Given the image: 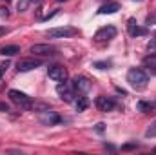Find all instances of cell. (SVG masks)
<instances>
[{
	"instance_id": "cell-10",
	"label": "cell",
	"mask_w": 156,
	"mask_h": 155,
	"mask_svg": "<svg viewBox=\"0 0 156 155\" xmlns=\"http://www.w3.org/2000/svg\"><path fill=\"white\" fill-rule=\"evenodd\" d=\"M40 62L38 59H22V60H18V64H16V70L20 71V73H26V71H31V70H37L40 68Z\"/></svg>"
},
{
	"instance_id": "cell-26",
	"label": "cell",
	"mask_w": 156,
	"mask_h": 155,
	"mask_svg": "<svg viewBox=\"0 0 156 155\" xmlns=\"http://www.w3.org/2000/svg\"><path fill=\"white\" fill-rule=\"evenodd\" d=\"M96 131H104V124H102V122H100V124L96 126Z\"/></svg>"
},
{
	"instance_id": "cell-22",
	"label": "cell",
	"mask_w": 156,
	"mask_h": 155,
	"mask_svg": "<svg viewBox=\"0 0 156 155\" xmlns=\"http://www.w3.org/2000/svg\"><path fill=\"white\" fill-rule=\"evenodd\" d=\"M27 4H29V0H20V2H18V11H26Z\"/></svg>"
},
{
	"instance_id": "cell-5",
	"label": "cell",
	"mask_w": 156,
	"mask_h": 155,
	"mask_svg": "<svg viewBox=\"0 0 156 155\" xmlns=\"http://www.w3.org/2000/svg\"><path fill=\"white\" fill-rule=\"evenodd\" d=\"M29 51L35 55V57H55L56 55V49L49 44H33L29 47Z\"/></svg>"
},
{
	"instance_id": "cell-25",
	"label": "cell",
	"mask_w": 156,
	"mask_h": 155,
	"mask_svg": "<svg viewBox=\"0 0 156 155\" xmlns=\"http://www.w3.org/2000/svg\"><path fill=\"white\" fill-rule=\"evenodd\" d=\"M136 146H138V144H136V142H133V144H125L122 150H131V148H136Z\"/></svg>"
},
{
	"instance_id": "cell-23",
	"label": "cell",
	"mask_w": 156,
	"mask_h": 155,
	"mask_svg": "<svg viewBox=\"0 0 156 155\" xmlns=\"http://www.w3.org/2000/svg\"><path fill=\"white\" fill-rule=\"evenodd\" d=\"M7 68H9V64H7V62H5V64H0V78H2V75H4V71H5Z\"/></svg>"
},
{
	"instance_id": "cell-1",
	"label": "cell",
	"mask_w": 156,
	"mask_h": 155,
	"mask_svg": "<svg viewBox=\"0 0 156 155\" xmlns=\"http://www.w3.org/2000/svg\"><path fill=\"white\" fill-rule=\"evenodd\" d=\"M127 82H129V86L134 88V89H144V88L147 86V82H149V77H147V73H145L144 70H140V68H131V70L127 71Z\"/></svg>"
},
{
	"instance_id": "cell-19",
	"label": "cell",
	"mask_w": 156,
	"mask_h": 155,
	"mask_svg": "<svg viewBox=\"0 0 156 155\" xmlns=\"http://www.w3.org/2000/svg\"><path fill=\"white\" fill-rule=\"evenodd\" d=\"M94 68H98V70H109L111 68V62L107 60V62H94Z\"/></svg>"
},
{
	"instance_id": "cell-29",
	"label": "cell",
	"mask_w": 156,
	"mask_h": 155,
	"mask_svg": "<svg viewBox=\"0 0 156 155\" xmlns=\"http://www.w3.org/2000/svg\"><path fill=\"white\" fill-rule=\"evenodd\" d=\"M29 2H35V4H38L40 0H29Z\"/></svg>"
},
{
	"instance_id": "cell-8",
	"label": "cell",
	"mask_w": 156,
	"mask_h": 155,
	"mask_svg": "<svg viewBox=\"0 0 156 155\" xmlns=\"http://www.w3.org/2000/svg\"><path fill=\"white\" fill-rule=\"evenodd\" d=\"M38 120L44 126H55L60 122V117L53 110H42V112H38Z\"/></svg>"
},
{
	"instance_id": "cell-28",
	"label": "cell",
	"mask_w": 156,
	"mask_h": 155,
	"mask_svg": "<svg viewBox=\"0 0 156 155\" xmlns=\"http://www.w3.org/2000/svg\"><path fill=\"white\" fill-rule=\"evenodd\" d=\"M4 33H7V29L5 28H0V35H4Z\"/></svg>"
},
{
	"instance_id": "cell-18",
	"label": "cell",
	"mask_w": 156,
	"mask_h": 155,
	"mask_svg": "<svg viewBox=\"0 0 156 155\" xmlns=\"http://www.w3.org/2000/svg\"><path fill=\"white\" fill-rule=\"evenodd\" d=\"M147 49H149V53H156V37H153V39L149 40Z\"/></svg>"
},
{
	"instance_id": "cell-14",
	"label": "cell",
	"mask_w": 156,
	"mask_h": 155,
	"mask_svg": "<svg viewBox=\"0 0 156 155\" xmlns=\"http://www.w3.org/2000/svg\"><path fill=\"white\" fill-rule=\"evenodd\" d=\"M118 9H120V4L118 2H109V4H105V6H102L100 7V15H111V13H116Z\"/></svg>"
},
{
	"instance_id": "cell-6",
	"label": "cell",
	"mask_w": 156,
	"mask_h": 155,
	"mask_svg": "<svg viewBox=\"0 0 156 155\" xmlns=\"http://www.w3.org/2000/svg\"><path fill=\"white\" fill-rule=\"evenodd\" d=\"M116 37V28L115 26H104L94 33V40L96 42H109Z\"/></svg>"
},
{
	"instance_id": "cell-20",
	"label": "cell",
	"mask_w": 156,
	"mask_h": 155,
	"mask_svg": "<svg viewBox=\"0 0 156 155\" xmlns=\"http://www.w3.org/2000/svg\"><path fill=\"white\" fill-rule=\"evenodd\" d=\"M145 24H147V26H156V11H154V13H151V15L147 17Z\"/></svg>"
},
{
	"instance_id": "cell-2",
	"label": "cell",
	"mask_w": 156,
	"mask_h": 155,
	"mask_svg": "<svg viewBox=\"0 0 156 155\" xmlns=\"http://www.w3.org/2000/svg\"><path fill=\"white\" fill-rule=\"evenodd\" d=\"M9 99H11L20 110H24V112H29V110L33 108L31 97H27L26 93H22V91H18V89H9Z\"/></svg>"
},
{
	"instance_id": "cell-11",
	"label": "cell",
	"mask_w": 156,
	"mask_h": 155,
	"mask_svg": "<svg viewBox=\"0 0 156 155\" xmlns=\"http://www.w3.org/2000/svg\"><path fill=\"white\" fill-rule=\"evenodd\" d=\"M71 86H73V89H75L76 93H85V91H89V88H91V80L85 78V77H76L71 82Z\"/></svg>"
},
{
	"instance_id": "cell-21",
	"label": "cell",
	"mask_w": 156,
	"mask_h": 155,
	"mask_svg": "<svg viewBox=\"0 0 156 155\" xmlns=\"http://www.w3.org/2000/svg\"><path fill=\"white\" fill-rule=\"evenodd\" d=\"M145 137H156V122L147 130V133H145Z\"/></svg>"
},
{
	"instance_id": "cell-24",
	"label": "cell",
	"mask_w": 156,
	"mask_h": 155,
	"mask_svg": "<svg viewBox=\"0 0 156 155\" xmlns=\"http://www.w3.org/2000/svg\"><path fill=\"white\" fill-rule=\"evenodd\" d=\"M7 15H9L7 7H0V17H7Z\"/></svg>"
},
{
	"instance_id": "cell-16",
	"label": "cell",
	"mask_w": 156,
	"mask_h": 155,
	"mask_svg": "<svg viewBox=\"0 0 156 155\" xmlns=\"http://www.w3.org/2000/svg\"><path fill=\"white\" fill-rule=\"evenodd\" d=\"M75 106H76V112H85V110H87V106H89V100H87V97H83V95H78V99L75 100Z\"/></svg>"
},
{
	"instance_id": "cell-15",
	"label": "cell",
	"mask_w": 156,
	"mask_h": 155,
	"mask_svg": "<svg viewBox=\"0 0 156 155\" xmlns=\"http://www.w3.org/2000/svg\"><path fill=\"white\" fill-rule=\"evenodd\" d=\"M136 108H138V112H142V113H151V112H154V110H156V104H154V102L140 100V102L136 104Z\"/></svg>"
},
{
	"instance_id": "cell-4",
	"label": "cell",
	"mask_w": 156,
	"mask_h": 155,
	"mask_svg": "<svg viewBox=\"0 0 156 155\" xmlns=\"http://www.w3.org/2000/svg\"><path fill=\"white\" fill-rule=\"evenodd\" d=\"M56 93H58V95H60V99H62V100H66V102H73V100H75V97H76V95H75L76 91L73 89L71 82H66V80H64V82H60V84L56 86Z\"/></svg>"
},
{
	"instance_id": "cell-7",
	"label": "cell",
	"mask_w": 156,
	"mask_h": 155,
	"mask_svg": "<svg viewBox=\"0 0 156 155\" xmlns=\"http://www.w3.org/2000/svg\"><path fill=\"white\" fill-rule=\"evenodd\" d=\"M94 106L98 108V112L107 113V112H113V110L116 108V100L111 99V97H104V95H102V97H96Z\"/></svg>"
},
{
	"instance_id": "cell-12",
	"label": "cell",
	"mask_w": 156,
	"mask_h": 155,
	"mask_svg": "<svg viewBox=\"0 0 156 155\" xmlns=\"http://www.w3.org/2000/svg\"><path fill=\"white\" fill-rule=\"evenodd\" d=\"M127 28H129V33H131V37L145 35V29H144V28H138V24H136V20H134V18H129V20H127Z\"/></svg>"
},
{
	"instance_id": "cell-30",
	"label": "cell",
	"mask_w": 156,
	"mask_h": 155,
	"mask_svg": "<svg viewBox=\"0 0 156 155\" xmlns=\"http://www.w3.org/2000/svg\"><path fill=\"white\" fill-rule=\"evenodd\" d=\"M58 2H66V0H58Z\"/></svg>"
},
{
	"instance_id": "cell-27",
	"label": "cell",
	"mask_w": 156,
	"mask_h": 155,
	"mask_svg": "<svg viewBox=\"0 0 156 155\" xmlns=\"http://www.w3.org/2000/svg\"><path fill=\"white\" fill-rule=\"evenodd\" d=\"M0 112H7V106L5 104H0Z\"/></svg>"
},
{
	"instance_id": "cell-3",
	"label": "cell",
	"mask_w": 156,
	"mask_h": 155,
	"mask_svg": "<svg viewBox=\"0 0 156 155\" xmlns=\"http://www.w3.org/2000/svg\"><path fill=\"white\" fill-rule=\"evenodd\" d=\"M45 35L49 39H71V37H76L78 29L76 28H71V26H64V28H53V29H47Z\"/></svg>"
},
{
	"instance_id": "cell-9",
	"label": "cell",
	"mask_w": 156,
	"mask_h": 155,
	"mask_svg": "<svg viewBox=\"0 0 156 155\" xmlns=\"http://www.w3.org/2000/svg\"><path fill=\"white\" fill-rule=\"evenodd\" d=\"M47 75L55 82H64V80H67V70L64 66H51V68H47Z\"/></svg>"
},
{
	"instance_id": "cell-13",
	"label": "cell",
	"mask_w": 156,
	"mask_h": 155,
	"mask_svg": "<svg viewBox=\"0 0 156 155\" xmlns=\"http://www.w3.org/2000/svg\"><path fill=\"white\" fill-rule=\"evenodd\" d=\"M16 53H20V46H16V44H9V46L0 47V55H4V57H13Z\"/></svg>"
},
{
	"instance_id": "cell-17",
	"label": "cell",
	"mask_w": 156,
	"mask_h": 155,
	"mask_svg": "<svg viewBox=\"0 0 156 155\" xmlns=\"http://www.w3.org/2000/svg\"><path fill=\"white\" fill-rule=\"evenodd\" d=\"M144 64H145L153 73H156V53L149 55V57H145V59H144Z\"/></svg>"
}]
</instances>
